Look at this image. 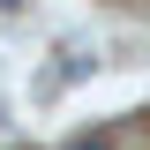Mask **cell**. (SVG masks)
Returning a JSON list of instances; mask_svg holds the SVG:
<instances>
[{
  "instance_id": "cell-1",
  "label": "cell",
  "mask_w": 150,
  "mask_h": 150,
  "mask_svg": "<svg viewBox=\"0 0 150 150\" xmlns=\"http://www.w3.org/2000/svg\"><path fill=\"white\" fill-rule=\"evenodd\" d=\"M75 150H105V143H98V135H83V143H75Z\"/></svg>"
},
{
  "instance_id": "cell-2",
  "label": "cell",
  "mask_w": 150,
  "mask_h": 150,
  "mask_svg": "<svg viewBox=\"0 0 150 150\" xmlns=\"http://www.w3.org/2000/svg\"><path fill=\"white\" fill-rule=\"evenodd\" d=\"M0 8H23V0H0Z\"/></svg>"
}]
</instances>
